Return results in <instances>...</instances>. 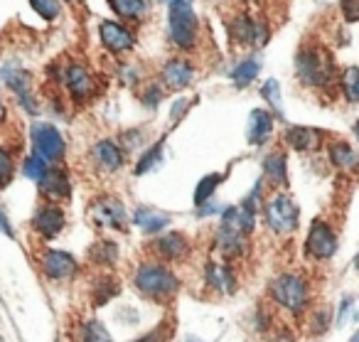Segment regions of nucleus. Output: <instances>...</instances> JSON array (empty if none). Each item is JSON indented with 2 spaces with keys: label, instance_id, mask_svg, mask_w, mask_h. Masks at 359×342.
Wrapping results in <instances>:
<instances>
[{
  "label": "nucleus",
  "instance_id": "nucleus-1",
  "mask_svg": "<svg viewBox=\"0 0 359 342\" xmlns=\"http://www.w3.org/2000/svg\"><path fill=\"white\" fill-rule=\"evenodd\" d=\"M295 74L305 86L327 89L337 79V70L323 45H303L295 55Z\"/></svg>",
  "mask_w": 359,
  "mask_h": 342
},
{
  "label": "nucleus",
  "instance_id": "nucleus-2",
  "mask_svg": "<svg viewBox=\"0 0 359 342\" xmlns=\"http://www.w3.org/2000/svg\"><path fill=\"white\" fill-rule=\"evenodd\" d=\"M168 32H170V42H172L177 50H185V52L195 50L197 40H200V18H197L192 3H185V0L170 3Z\"/></svg>",
  "mask_w": 359,
  "mask_h": 342
},
{
  "label": "nucleus",
  "instance_id": "nucleus-3",
  "mask_svg": "<svg viewBox=\"0 0 359 342\" xmlns=\"http://www.w3.org/2000/svg\"><path fill=\"white\" fill-rule=\"evenodd\" d=\"M133 286L150 301H168L180 288V281L163 263H140L133 273Z\"/></svg>",
  "mask_w": 359,
  "mask_h": 342
},
{
  "label": "nucleus",
  "instance_id": "nucleus-4",
  "mask_svg": "<svg viewBox=\"0 0 359 342\" xmlns=\"http://www.w3.org/2000/svg\"><path fill=\"white\" fill-rule=\"evenodd\" d=\"M269 296L273 298V303H278L280 308L290 313H303L308 308V301H310V288L305 283L303 276L298 273H280L271 281L269 286Z\"/></svg>",
  "mask_w": 359,
  "mask_h": 342
},
{
  "label": "nucleus",
  "instance_id": "nucleus-5",
  "mask_svg": "<svg viewBox=\"0 0 359 342\" xmlns=\"http://www.w3.org/2000/svg\"><path fill=\"white\" fill-rule=\"evenodd\" d=\"M30 143H32V155L42 158L47 165L62 163L67 153V140L60 133L55 124H47V121H37L30 129Z\"/></svg>",
  "mask_w": 359,
  "mask_h": 342
},
{
  "label": "nucleus",
  "instance_id": "nucleus-6",
  "mask_svg": "<svg viewBox=\"0 0 359 342\" xmlns=\"http://www.w3.org/2000/svg\"><path fill=\"white\" fill-rule=\"evenodd\" d=\"M266 224L273 234H290L298 227L300 209L285 192H276L264 207Z\"/></svg>",
  "mask_w": 359,
  "mask_h": 342
},
{
  "label": "nucleus",
  "instance_id": "nucleus-7",
  "mask_svg": "<svg viewBox=\"0 0 359 342\" xmlns=\"http://www.w3.org/2000/svg\"><path fill=\"white\" fill-rule=\"evenodd\" d=\"M0 84L8 86V89L18 96V101H20V106L27 111V114H40L42 106L37 104L35 96H32L30 74H27L18 62H8V65L0 67Z\"/></svg>",
  "mask_w": 359,
  "mask_h": 342
},
{
  "label": "nucleus",
  "instance_id": "nucleus-8",
  "mask_svg": "<svg viewBox=\"0 0 359 342\" xmlns=\"http://www.w3.org/2000/svg\"><path fill=\"white\" fill-rule=\"evenodd\" d=\"M91 224L99 229H126L128 224V212H126L123 202L118 197H111V195H101V197L91 199L89 209Z\"/></svg>",
  "mask_w": 359,
  "mask_h": 342
},
{
  "label": "nucleus",
  "instance_id": "nucleus-9",
  "mask_svg": "<svg viewBox=\"0 0 359 342\" xmlns=\"http://www.w3.org/2000/svg\"><path fill=\"white\" fill-rule=\"evenodd\" d=\"M62 81L67 84V91L69 96L76 101V104H86L96 96L99 91V81L91 74V70L86 65H79V62H72L65 72H62Z\"/></svg>",
  "mask_w": 359,
  "mask_h": 342
},
{
  "label": "nucleus",
  "instance_id": "nucleus-10",
  "mask_svg": "<svg viewBox=\"0 0 359 342\" xmlns=\"http://www.w3.org/2000/svg\"><path fill=\"white\" fill-rule=\"evenodd\" d=\"M305 254L318 261H327L337 254V234L332 232L327 222L323 219H313L310 224L308 239H305Z\"/></svg>",
  "mask_w": 359,
  "mask_h": 342
},
{
  "label": "nucleus",
  "instance_id": "nucleus-11",
  "mask_svg": "<svg viewBox=\"0 0 359 342\" xmlns=\"http://www.w3.org/2000/svg\"><path fill=\"white\" fill-rule=\"evenodd\" d=\"M99 40L111 55H126L135 47V35L128 25L118 20H101L99 22Z\"/></svg>",
  "mask_w": 359,
  "mask_h": 342
},
{
  "label": "nucleus",
  "instance_id": "nucleus-12",
  "mask_svg": "<svg viewBox=\"0 0 359 342\" xmlns=\"http://www.w3.org/2000/svg\"><path fill=\"white\" fill-rule=\"evenodd\" d=\"M42 271L50 281H69L79 271V263L69 251L47 249V251H42Z\"/></svg>",
  "mask_w": 359,
  "mask_h": 342
},
{
  "label": "nucleus",
  "instance_id": "nucleus-13",
  "mask_svg": "<svg viewBox=\"0 0 359 342\" xmlns=\"http://www.w3.org/2000/svg\"><path fill=\"white\" fill-rule=\"evenodd\" d=\"M65 224H67L65 209H62L57 202L42 204V207L35 212V217H32V229H35L42 239H47V242L60 237V232L65 229Z\"/></svg>",
  "mask_w": 359,
  "mask_h": 342
},
{
  "label": "nucleus",
  "instance_id": "nucleus-14",
  "mask_svg": "<svg viewBox=\"0 0 359 342\" xmlns=\"http://www.w3.org/2000/svg\"><path fill=\"white\" fill-rule=\"evenodd\" d=\"M160 79H163V84L168 86V89L182 91L195 79V67L187 60H182V57H172V60L165 62L163 70H160Z\"/></svg>",
  "mask_w": 359,
  "mask_h": 342
},
{
  "label": "nucleus",
  "instance_id": "nucleus-15",
  "mask_svg": "<svg viewBox=\"0 0 359 342\" xmlns=\"http://www.w3.org/2000/svg\"><path fill=\"white\" fill-rule=\"evenodd\" d=\"M37 185H40V192L50 202H67L72 197L69 175L62 168H47V173L42 175V180H37Z\"/></svg>",
  "mask_w": 359,
  "mask_h": 342
},
{
  "label": "nucleus",
  "instance_id": "nucleus-16",
  "mask_svg": "<svg viewBox=\"0 0 359 342\" xmlns=\"http://www.w3.org/2000/svg\"><path fill=\"white\" fill-rule=\"evenodd\" d=\"M123 158H126V150L111 138L96 140L94 148H91V163H94L101 173H114V170H118L121 165H123Z\"/></svg>",
  "mask_w": 359,
  "mask_h": 342
},
{
  "label": "nucleus",
  "instance_id": "nucleus-17",
  "mask_svg": "<svg viewBox=\"0 0 359 342\" xmlns=\"http://www.w3.org/2000/svg\"><path fill=\"white\" fill-rule=\"evenodd\" d=\"M271 133H273V114L266 109H254L249 114V124H246V140L254 148H261L269 143Z\"/></svg>",
  "mask_w": 359,
  "mask_h": 342
},
{
  "label": "nucleus",
  "instance_id": "nucleus-18",
  "mask_svg": "<svg viewBox=\"0 0 359 342\" xmlns=\"http://www.w3.org/2000/svg\"><path fill=\"white\" fill-rule=\"evenodd\" d=\"M153 251L158 254L163 261H182L190 251V244L182 234L170 232V234H160L153 244Z\"/></svg>",
  "mask_w": 359,
  "mask_h": 342
},
{
  "label": "nucleus",
  "instance_id": "nucleus-19",
  "mask_svg": "<svg viewBox=\"0 0 359 342\" xmlns=\"http://www.w3.org/2000/svg\"><path fill=\"white\" fill-rule=\"evenodd\" d=\"M215 249L226 258H236L246 251V234H241L234 227H224L222 224L215 234Z\"/></svg>",
  "mask_w": 359,
  "mask_h": 342
},
{
  "label": "nucleus",
  "instance_id": "nucleus-20",
  "mask_svg": "<svg viewBox=\"0 0 359 342\" xmlns=\"http://www.w3.org/2000/svg\"><path fill=\"white\" fill-rule=\"evenodd\" d=\"M205 281L217 293H234L236 291V276L224 261H210L205 266Z\"/></svg>",
  "mask_w": 359,
  "mask_h": 342
},
{
  "label": "nucleus",
  "instance_id": "nucleus-21",
  "mask_svg": "<svg viewBox=\"0 0 359 342\" xmlns=\"http://www.w3.org/2000/svg\"><path fill=\"white\" fill-rule=\"evenodd\" d=\"M285 143L290 148L300 150V153H308V150H315L320 148L323 143V133L318 129H310V126H290L285 131Z\"/></svg>",
  "mask_w": 359,
  "mask_h": 342
},
{
  "label": "nucleus",
  "instance_id": "nucleus-22",
  "mask_svg": "<svg viewBox=\"0 0 359 342\" xmlns=\"http://www.w3.org/2000/svg\"><path fill=\"white\" fill-rule=\"evenodd\" d=\"M133 222L135 227L140 229L143 234H160L165 227L170 224V214L168 212H160V209L155 207H138L133 212Z\"/></svg>",
  "mask_w": 359,
  "mask_h": 342
},
{
  "label": "nucleus",
  "instance_id": "nucleus-23",
  "mask_svg": "<svg viewBox=\"0 0 359 342\" xmlns=\"http://www.w3.org/2000/svg\"><path fill=\"white\" fill-rule=\"evenodd\" d=\"M264 180H269L273 188H280V185L288 183V158L285 153H271L266 155L264 160Z\"/></svg>",
  "mask_w": 359,
  "mask_h": 342
},
{
  "label": "nucleus",
  "instance_id": "nucleus-24",
  "mask_svg": "<svg viewBox=\"0 0 359 342\" xmlns=\"http://www.w3.org/2000/svg\"><path fill=\"white\" fill-rule=\"evenodd\" d=\"M261 74V60L259 57H246L239 65L231 70V81H234L236 89H246L249 84H254Z\"/></svg>",
  "mask_w": 359,
  "mask_h": 342
},
{
  "label": "nucleus",
  "instance_id": "nucleus-25",
  "mask_svg": "<svg viewBox=\"0 0 359 342\" xmlns=\"http://www.w3.org/2000/svg\"><path fill=\"white\" fill-rule=\"evenodd\" d=\"M254 30H256V20L246 15V13L236 15L234 20L229 22V35L236 45H244V47L254 45Z\"/></svg>",
  "mask_w": 359,
  "mask_h": 342
},
{
  "label": "nucleus",
  "instance_id": "nucleus-26",
  "mask_svg": "<svg viewBox=\"0 0 359 342\" xmlns=\"http://www.w3.org/2000/svg\"><path fill=\"white\" fill-rule=\"evenodd\" d=\"M89 258L96 266H114L116 258H118V244L111 242V239H99L89 249Z\"/></svg>",
  "mask_w": 359,
  "mask_h": 342
},
{
  "label": "nucleus",
  "instance_id": "nucleus-27",
  "mask_svg": "<svg viewBox=\"0 0 359 342\" xmlns=\"http://www.w3.org/2000/svg\"><path fill=\"white\" fill-rule=\"evenodd\" d=\"M74 342H114L109 335V330L104 327V322L99 320H86L76 327Z\"/></svg>",
  "mask_w": 359,
  "mask_h": 342
},
{
  "label": "nucleus",
  "instance_id": "nucleus-28",
  "mask_svg": "<svg viewBox=\"0 0 359 342\" xmlns=\"http://www.w3.org/2000/svg\"><path fill=\"white\" fill-rule=\"evenodd\" d=\"M330 160H332V165H337L339 170H354L357 168L359 158L349 143H344V140H334V143L330 145Z\"/></svg>",
  "mask_w": 359,
  "mask_h": 342
},
{
  "label": "nucleus",
  "instance_id": "nucleus-29",
  "mask_svg": "<svg viewBox=\"0 0 359 342\" xmlns=\"http://www.w3.org/2000/svg\"><path fill=\"white\" fill-rule=\"evenodd\" d=\"M111 11L121 18V20H140L145 15V0H109Z\"/></svg>",
  "mask_w": 359,
  "mask_h": 342
},
{
  "label": "nucleus",
  "instance_id": "nucleus-30",
  "mask_svg": "<svg viewBox=\"0 0 359 342\" xmlns=\"http://www.w3.org/2000/svg\"><path fill=\"white\" fill-rule=\"evenodd\" d=\"M118 291H121V286H118V281H116L114 276L96 278L94 291H91V296H94V305H106L111 298L118 296Z\"/></svg>",
  "mask_w": 359,
  "mask_h": 342
},
{
  "label": "nucleus",
  "instance_id": "nucleus-31",
  "mask_svg": "<svg viewBox=\"0 0 359 342\" xmlns=\"http://www.w3.org/2000/svg\"><path fill=\"white\" fill-rule=\"evenodd\" d=\"M339 89H342L344 99L349 104H357L359 101V70L357 67H347V70L339 74Z\"/></svg>",
  "mask_w": 359,
  "mask_h": 342
},
{
  "label": "nucleus",
  "instance_id": "nucleus-32",
  "mask_svg": "<svg viewBox=\"0 0 359 342\" xmlns=\"http://www.w3.org/2000/svg\"><path fill=\"white\" fill-rule=\"evenodd\" d=\"M163 148H165V138H160L155 145H150V148L145 150V153L138 158V163H135V170H133V173H135V175L150 173V170H153L155 165H158L160 160H163Z\"/></svg>",
  "mask_w": 359,
  "mask_h": 342
},
{
  "label": "nucleus",
  "instance_id": "nucleus-33",
  "mask_svg": "<svg viewBox=\"0 0 359 342\" xmlns=\"http://www.w3.org/2000/svg\"><path fill=\"white\" fill-rule=\"evenodd\" d=\"M224 183V175L219 173H212V175H205V178L197 183L195 188V207L202 202H207V199H212V195H215V190L219 188V185Z\"/></svg>",
  "mask_w": 359,
  "mask_h": 342
},
{
  "label": "nucleus",
  "instance_id": "nucleus-34",
  "mask_svg": "<svg viewBox=\"0 0 359 342\" xmlns=\"http://www.w3.org/2000/svg\"><path fill=\"white\" fill-rule=\"evenodd\" d=\"M261 96L269 101L271 111H273L276 116H280V119H283V94H280L278 79H269V81H266V84L261 86Z\"/></svg>",
  "mask_w": 359,
  "mask_h": 342
},
{
  "label": "nucleus",
  "instance_id": "nucleus-35",
  "mask_svg": "<svg viewBox=\"0 0 359 342\" xmlns=\"http://www.w3.org/2000/svg\"><path fill=\"white\" fill-rule=\"evenodd\" d=\"M30 6H32V11H35L37 15H40L42 20H47V22L57 20V18H60V13H62L60 0H30Z\"/></svg>",
  "mask_w": 359,
  "mask_h": 342
},
{
  "label": "nucleus",
  "instance_id": "nucleus-36",
  "mask_svg": "<svg viewBox=\"0 0 359 342\" xmlns=\"http://www.w3.org/2000/svg\"><path fill=\"white\" fill-rule=\"evenodd\" d=\"M47 168H50V165H47L42 158H37V155H27V158L22 160V173H25V178L32 180V183L42 180V175L47 173Z\"/></svg>",
  "mask_w": 359,
  "mask_h": 342
},
{
  "label": "nucleus",
  "instance_id": "nucleus-37",
  "mask_svg": "<svg viewBox=\"0 0 359 342\" xmlns=\"http://www.w3.org/2000/svg\"><path fill=\"white\" fill-rule=\"evenodd\" d=\"M13 168H15V163H13L11 150L0 145V188H6L13 180Z\"/></svg>",
  "mask_w": 359,
  "mask_h": 342
},
{
  "label": "nucleus",
  "instance_id": "nucleus-38",
  "mask_svg": "<svg viewBox=\"0 0 359 342\" xmlns=\"http://www.w3.org/2000/svg\"><path fill=\"white\" fill-rule=\"evenodd\" d=\"M170 335H172V325H158L150 332H145V335L135 337L133 342H168Z\"/></svg>",
  "mask_w": 359,
  "mask_h": 342
},
{
  "label": "nucleus",
  "instance_id": "nucleus-39",
  "mask_svg": "<svg viewBox=\"0 0 359 342\" xmlns=\"http://www.w3.org/2000/svg\"><path fill=\"white\" fill-rule=\"evenodd\" d=\"M163 96H165V89H163V84H148L143 89V104L148 106V109H158V104L163 101Z\"/></svg>",
  "mask_w": 359,
  "mask_h": 342
},
{
  "label": "nucleus",
  "instance_id": "nucleus-40",
  "mask_svg": "<svg viewBox=\"0 0 359 342\" xmlns=\"http://www.w3.org/2000/svg\"><path fill=\"white\" fill-rule=\"evenodd\" d=\"M339 11H342V18L347 25H354L359 18V0H342L339 3Z\"/></svg>",
  "mask_w": 359,
  "mask_h": 342
},
{
  "label": "nucleus",
  "instance_id": "nucleus-41",
  "mask_svg": "<svg viewBox=\"0 0 359 342\" xmlns=\"http://www.w3.org/2000/svg\"><path fill=\"white\" fill-rule=\"evenodd\" d=\"M349 317H352V320L357 317V310H354V298L352 296L342 298V305H339V310H337V325H344Z\"/></svg>",
  "mask_w": 359,
  "mask_h": 342
},
{
  "label": "nucleus",
  "instance_id": "nucleus-42",
  "mask_svg": "<svg viewBox=\"0 0 359 342\" xmlns=\"http://www.w3.org/2000/svg\"><path fill=\"white\" fill-rule=\"evenodd\" d=\"M187 106H190V101H187V99H175L172 111H170V124H172V126L177 124V121H180V114L185 116Z\"/></svg>",
  "mask_w": 359,
  "mask_h": 342
},
{
  "label": "nucleus",
  "instance_id": "nucleus-43",
  "mask_svg": "<svg viewBox=\"0 0 359 342\" xmlns=\"http://www.w3.org/2000/svg\"><path fill=\"white\" fill-rule=\"evenodd\" d=\"M330 325V317H327V310H318L313 315V332L318 335V332H325Z\"/></svg>",
  "mask_w": 359,
  "mask_h": 342
},
{
  "label": "nucleus",
  "instance_id": "nucleus-44",
  "mask_svg": "<svg viewBox=\"0 0 359 342\" xmlns=\"http://www.w3.org/2000/svg\"><path fill=\"white\" fill-rule=\"evenodd\" d=\"M0 234H6L8 239H15V232H13V224L8 219V212L0 207Z\"/></svg>",
  "mask_w": 359,
  "mask_h": 342
},
{
  "label": "nucleus",
  "instance_id": "nucleus-45",
  "mask_svg": "<svg viewBox=\"0 0 359 342\" xmlns=\"http://www.w3.org/2000/svg\"><path fill=\"white\" fill-rule=\"evenodd\" d=\"M121 77H126V84H135V81H138V72L130 70V67H126V70H121Z\"/></svg>",
  "mask_w": 359,
  "mask_h": 342
},
{
  "label": "nucleus",
  "instance_id": "nucleus-46",
  "mask_svg": "<svg viewBox=\"0 0 359 342\" xmlns=\"http://www.w3.org/2000/svg\"><path fill=\"white\" fill-rule=\"evenodd\" d=\"M6 119H8V109H6V104H3V99H0V126L6 124Z\"/></svg>",
  "mask_w": 359,
  "mask_h": 342
},
{
  "label": "nucleus",
  "instance_id": "nucleus-47",
  "mask_svg": "<svg viewBox=\"0 0 359 342\" xmlns=\"http://www.w3.org/2000/svg\"><path fill=\"white\" fill-rule=\"evenodd\" d=\"M158 3H165V6H170V3H177V0H158ZM185 3H192V0H185Z\"/></svg>",
  "mask_w": 359,
  "mask_h": 342
},
{
  "label": "nucleus",
  "instance_id": "nucleus-48",
  "mask_svg": "<svg viewBox=\"0 0 359 342\" xmlns=\"http://www.w3.org/2000/svg\"><path fill=\"white\" fill-rule=\"evenodd\" d=\"M185 342H202V340H197V337H187Z\"/></svg>",
  "mask_w": 359,
  "mask_h": 342
},
{
  "label": "nucleus",
  "instance_id": "nucleus-49",
  "mask_svg": "<svg viewBox=\"0 0 359 342\" xmlns=\"http://www.w3.org/2000/svg\"><path fill=\"white\" fill-rule=\"evenodd\" d=\"M65 3H86V0H65Z\"/></svg>",
  "mask_w": 359,
  "mask_h": 342
},
{
  "label": "nucleus",
  "instance_id": "nucleus-50",
  "mask_svg": "<svg viewBox=\"0 0 359 342\" xmlns=\"http://www.w3.org/2000/svg\"><path fill=\"white\" fill-rule=\"evenodd\" d=\"M359 340V335H357V332H354V335H352V340H349V342H357Z\"/></svg>",
  "mask_w": 359,
  "mask_h": 342
},
{
  "label": "nucleus",
  "instance_id": "nucleus-51",
  "mask_svg": "<svg viewBox=\"0 0 359 342\" xmlns=\"http://www.w3.org/2000/svg\"><path fill=\"white\" fill-rule=\"evenodd\" d=\"M55 342H60V340H55Z\"/></svg>",
  "mask_w": 359,
  "mask_h": 342
}]
</instances>
